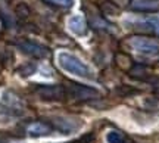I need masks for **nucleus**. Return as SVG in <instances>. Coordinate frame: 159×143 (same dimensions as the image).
Here are the masks:
<instances>
[{
    "instance_id": "nucleus-1",
    "label": "nucleus",
    "mask_w": 159,
    "mask_h": 143,
    "mask_svg": "<svg viewBox=\"0 0 159 143\" xmlns=\"http://www.w3.org/2000/svg\"><path fill=\"white\" fill-rule=\"evenodd\" d=\"M56 61L59 68L63 69L65 72H69L71 75H75L83 80H94L96 78L93 69L84 61H81L77 55L71 53V52L61 50L56 55Z\"/></svg>"
},
{
    "instance_id": "nucleus-2",
    "label": "nucleus",
    "mask_w": 159,
    "mask_h": 143,
    "mask_svg": "<svg viewBox=\"0 0 159 143\" xmlns=\"http://www.w3.org/2000/svg\"><path fill=\"white\" fill-rule=\"evenodd\" d=\"M130 46L143 56L148 58H158L159 56V43L148 39V37H133L130 39Z\"/></svg>"
},
{
    "instance_id": "nucleus-3",
    "label": "nucleus",
    "mask_w": 159,
    "mask_h": 143,
    "mask_svg": "<svg viewBox=\"0 0 159 143\" xmlns=\"http://www.w3.org/2000/svg\"><path fill=\"white\" fill-rule=\"evenodd\" d=\"M125 25L134 27L137 30L150 31L155 34H159V16H144V18H127L124 21Z\"/></svg>"
},
{
    "instance_id": "nucleus-4",
    "label": "nucleus",
    "mask_w": 159,
    "mask_h": 143,
    "mask_svg": "<svg viewBox=\"0 0 159 143\" xmlns=\"http://www.w3.org/2000/svg\"><path fill=\"white\" fill-rule=\"evenodd\" d=\"M2 112L7 115H22L24 114V103L18 96L12 93H5L0 100Z\"/></svg>"
},
{
    "instance_id": "nucleus-5",
    "label": "nucleus",
    "mask_w": 159,
    "mask_h": 143,
    "mask_svg": "<svg viewBox=\"0 0 159 143\" xmlns=\"http://www.w3.org/2000/svg\"><path fill=\"white\" fill-rule=\"evenodd\" d=\"M53 124L59 131H62L63 134H71V133L77 131L81 128L83 122L81 120L77 118H66V117H55L53 118Z\"/></svg>"
},
{
    "instance_id": "nucleus-6",
    "label": "nucleus",
    "mask_w": 159,
    "mask_h": 143,
    "mask_svg": "<svg viewBox=\"0 0 159 143\" xmlns=\"http://www.w3.org/2000/svg\"><path fill=\"white\" fill-rule=\"evenodd\" d=\"M68 28L75 35H85L87 34V22L83 15H72L68 18Z\"/></svg>"
},
{
    "instance_id": "nucleus-7",
    "label": "nucleus",
    "mask_w": 159,
    "mask_h": 143,
    "mask_svg": "<svg viewBox=\"0 0 159 143\" xmlns=\"http://www.w3.org/2000/svg\"><path fill=\"white\" fill-rule=\"evenodd\" d=\"M18 47L24 52V53H28L31 56H35V58H44L47 56V50H46V47L40 46L34 41H22V43H19Z\"/></svg>"
},
{
    "instance_id": "nucleus-8",
    "label": "nucleus",
    "mask_w": 159,
    "mask_h": 143,
    "mask_svg": "<svg viewBox=\"0 0 159 143\" xmlns=\"http://www.w3.org/2000/svg\"><path fill=\"white\" fill-rule=\"evenodd\" d=\"M39 96L44 100H61L63 97V90L61 86H47L37 90Z\"/></svg>"
},
{
    "instance_id": "nucleus-9",
    "label": "nucleus",
    "mask_w": 159,
    "mask_h": 143,
    "mask_svg": "<svg viewBox=\"0 0 159 143\" xmlns=\"http://www.w3.org/2000/svg\"><path fill=\"white\" fill-rule=\"evenodd\" d=\"M27 131H28L30 137H43V136H49L52 133V130L47 124H43V122H33V124L28 127Z\"/></svg>"
},
{
    "instance_id": "nucleus-10",
    "label": "nucleus",
    "mask_w": 159,
    "mask_h": 143,
    "mask_svg": "<svg viewBox=\"0 0 159 143\" xmlns=\"http://www.w3.org/2000/svg\"><path fill=\"white\" fill-rule=\"evenodd\" d=\"M134 7L139 11H156L159 9V0H139Z\"/></svg>"
},
{
    "instance_id": "nucleus-11",
    "label": "nucleus",
    "mask_w": 159,
    "mask_h": 143,
    "mask_svg": "<svg viewBox=\"0 0 159 143\" xmlns=\"http://www.w3.org/2000/svg\"><path fill=\"white\" fill-rule=\"evenodd\" d=\"M106 142L108 143H125V139L119 131L111 130V131L106 134Z\"/></svg>"
},
{
    "instance_id": "nucleus-12",
    "label": "nucleus",
    "mask_w": 159,
    "mask_h": 143,
    "mask_svg": "<svg viewBox=\"0 0 159 143\" xmlns=\"http://www.w3.org/2000/svg\"><path fill=\"white\" fill-rule=\"evenodd\" d=\"M47 2L57 6H63V7H72L75 3V0H47Z\"/></svg>"
}]
</instances>
